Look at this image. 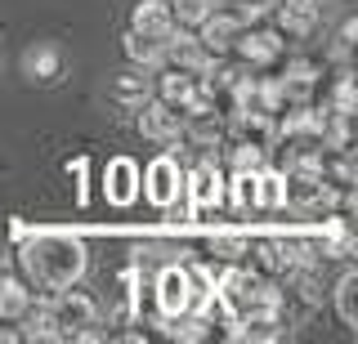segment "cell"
<instances>
[{
  "mask_svg": "<svg viewBox=\"0 0 358 344\" xmlns=\"http://www.w3.org/2000/svg\"><path fill=\"white\" fill-rule=\"evenodd\" d=\"M14 260H18V277L31 291L54 295V291H63V286L81 282V273L90 264V250H85V241L67 228H31L27 237L18 241Z\"/></svg>",
  "mask_w": 358,
  "mask_h": 344,
  "instance_id": "obj_1",
  "label": "cell"
},
{
  "mask_svg": "<svg viewBox=\"0 0 358 344\" xmlns=\"http://www.w3.org/2000/svg\"><path fill=\"white\" fill-rule=\"evenodd\" d=\"M45 304H50V317L54 327H59V340H99L103 331H99V299L81 291V286H63V291L45 295Z\"/></svg>",
  "mask_w": 358,
  "mask_h": 344,
  "instance_id": "obj_2",
  "label": "cell"
},
{
  "mask_svg": "<svg viewBox=\"0 0 358 344\" xmlns=\"http://www.w3.org/2000/svg\"><path fill=\"white\" fill-rule=\"evenodd\" d=\"M197 299V282L193 273H188L184 260H166L162 269L152 273V304H157V322L162 317H175L184 313V308H193Z\"/></svg>",
  "mask_w": 358,
  "mask_h": 344,
  "instance_id": "obj_3",
  "label": "cell"
},
{
  "mask_svg": "<svg viewBox=\"0 0 358 344\" xmlns=\"http://www.w3.org/2000/svg\"><path fill=\"white\" fill-rule=\"evenodd\" d=\"M139 197L152 210H166L175 197H184V161H179L171 148L157 152V157L139 170Z\"/></svg>",
  "mask_w": 358,
  "mask_h": 344,
  "instance_id": "obj_4",
  "label": "cell"
},
{
  "mask_svg": "<svg viewBox=\"0 0 358 344\" xmlns=\"http://www.w3.org/2000/svg\"><path fill=\"white\" fill-rule=\"evenodd\" d=\"M224 179H229V170L215 157H201L197 165H184V197H188L197 219L224 210Z\"/></svg>",
  "mask_w": 358,
  "mask_h": 344,
  "instance_id": "obj_5",
  "label": "cell"
},
{
  "mask_svg": "<svg viewBox=\"0 0 358 344\" xmlns=\"http://www.w3.org/2000/svg\"><path fill=\"white\" fill-rule=\"evenodd\" d=\"M246 23H251V14H246L242 5H220V0H215V9H210L193 31H197L201 50H206L210 59H224V54H233V40L242 36Z\"/></svg>",
  "mask_w": 358,
  "mask_h": 344,
  "instance_id": "obj_6",
  "label": "cell"
},
{
  "mask_svg": "<svg viewBox=\"0 0 358 344\" xmlns=\"http://www.w3.org/2000/svg\"><path fill=\"white\" fill-rule=\"evenodd\" d=\"M287 54V40L278 36V27H242V36L233 40V59L246 63L251 72H273Z\"/></svg>",
  "mask_w": 358,
  "mask_h": 344,
  "instance_id": "obj_7",
  "label": "cell"
},
{
  "mask_svg": "<svg viewBox=\"0 0 358 344\" xmlns=\"http://www.w3.org/2000/svg\"><path fill=\"white\" fill-rule=\"evenodd\" d=\"M134 126H139V135L148 143H157V148H179V135H184V117H179L171 103H162V98H143V103L134 107Z\"/></svg>",
  "mask_w": 358,
  "mask_h": 344,
  "instance_id": "obj_8",
  "label": "cell"
},
{
  "mask_svg": "<svg viewBox=\"0 0 358 344\" xmlns=\"http://www.w3.org/2000/svg\"><path fill=\"white\" fill-rule=\"evenodd\" d=\"M268 14H278V36L282 40H309L322 23V0H278Z\"/></svg>",
  "mask_w": 358,
  "mask_h": 344,
  "instance_id": "obj_9",
  "label": "cell"
},
{
  "mask_svg": "<svg viewBox=\"0 0 358 344\" xmlns=\"http://www.w3.org/2000/svg\"><path fill=\"white\" fill-rule=\"evenodd\" d=\"M103 197H108V206H134L139 202V161L134 157H112L103 165Z\"/></svg>",
  "mask_w": 358,
  "mask_h": 344,
  "instance_id": "obj_10",
  "label": "cell"
},
{
  "mask_svg": "<svg viewBox=\"0 0 358 344\" xmlns=\"http://www.w3.org/2000/svg\"><path fill=\"white\" fill-rule=\"evenodd\" d=\"M67 68L63 50L50 45V40H36L27 54H22V76H27L31 85H59V76Z\"/></svg>",
  "mask_w": 358,
  "mask_h": 344,
  "instance_id": "obj_11",
  "label": "cell"
},
{
  "mask_svg": "<svg viewBox=\"0 0 358 344\" xmlns=\"http://www.w3.org/2000/svg\"><path fill=\"white\" fill-rule=\"evenodd\" d=\"M130 31L148 40H166L175 31V14H171V0H134L130 9Z\"/></svg>",
  "mask_w": 358,
  "mask_h": 344,
  "instance_id": "obj_12",
  "label": "cell"
},
{
  "mask_svg": "<svg viewBox=\"0 0 358 344\" xmlns=\"http://www.w3.org/2000/svg\"><path fill=\"white\" fill-rule=\"evenodd\" d=\"M31 299H36V291H31L18 273L0 269V322H5V327H18V317L31 308Z\"/></svg>",
  "mask_w": 358,
  "mask_h": 344,
  "instance_id": "obj_13",
  "label": "cell"
},
{
  "mask_svg": "<svg viewBox=\"0 0 358 344\" xmlns=\"http://www.w3.org/2000/svg\"><path fill=\"white\" fill-rule=\"evenodd\" d=\"M287 197V174L278 165H260L255 170V210H282Z\"/></svg>",
  "mask_w": 358,
  "mask_h": 344,
  "instance_id": "obj_14",
  "label": "cell"
},
{
  "mask_svg": "<svg viewBox=\"0 0 358 344\" xmlns=\"http://www.w3.org/2000/svg\"><path fill=\"white\" fill-rule=\"evenodd\" d=\"M112 98H117V103H126L130 112H134L143 98H152V76H143V68L121 72L117 81H112Z\"/></svg>",
  "mask_w": 358,
  "mask_h": 344,
  "instance_id": "obj_15",
  "label": "cell"
},
{
  "mask_svg": "<svg viewBox=\"0 0 358 344\" xmlns=\"http://www.w3.org/2000/svg\"><path fill=\"white\" fill-rule=\"evenodd\" d=\"M331 299H336V313H341V322L350 331H358V273L354 269H345L341 277H336Z\"/></svg>",
  "mask_w": 358,
  "mask_h": 344,
  "instance_id": "obj_16",
  "label": "cell"
},
{
  "mask_svg": "<svg viewBox=\"0 0 358 344\" xmlns=\"http://www.w3.org/2000/svg\"><path fill=\"white\" fill-rule=\"evenodd\" d=\"M201 255L206 260H220V264H242L246 260V237L242 232H210L201 241Z\"/></svg>",
  "mask_w": 358,
  "mask_h": 344,
  "instance_id": "obj_17",
  "label": "cell"
},
{
  "mask_svg": "<svg viewBox=\"0 0 358 344\" xmlns=\"http://www.w3.org/2000/svg\"><path fill=\"white\" fill-rule=\"evenodd\" d=\"M126 59L134 63V68H143V72L162 68V40H148V36H139V31H126Z\"/></svg>",
  "mask_w": 358,
  "mask_h": 344,
  "instance_id": "obj_18",
  "label": "cell"
},
{
  "mask_svg": "<svg viewBox=\"0 0 358 344\" xmlns=\"http://www.w3.org/2000/svg\"><path fill=\"white\" fill-rule=\"evenodd\" d=\"M268 152L251 148V143H238V139H224V161H229V170H260Z\"/></svg>",
  "mask_w": 358,
  "mask_h": 344,
  "instance_id": "obj_19",
  "label": "cell"
},
{
  "mask_svg": "<svg viewBox=\"0 0 358 344\" xmlns=\"http://www.w3.org/2000/svg\"><path fill=\"white\" fill-rule=\"evenodd\" d=\"M215 9V0H171V14H175V27H188L193 31L201 18Z\"/></svg>",
  "mask_w": 358,
  "mask_h": 344,
  "instance_id": "obj_20",
  "label": "cell"
},
{
  "mask_svg": "<svg viewBox=\"0 0 358 344\" xmlns=\"http://www.w3.org/2000/svg\"><path fill=\"white\" fill-rule=\"evenodd\" d=\"M350 50H354V18H345L341 31H336V45H331L336 63H350Z\"/></svg>",
  "mask_w": 358,
  "mask_h": 344,
  "instance_id": "obj_21",
  "label": "cell"
},
{
  "mask_svg": "<svg viewBox=\"0 0 358 344\" xmlns=\"http://www.w3.org/2000/svg\"><path fill=\"white\" fill-rule=\"evenodd\" d=\"M67 174H72V179H76V193H81V202H85V179H90V161H85V157L67 161Z\"/></svg>",
  "mask_w": 358,
  "mask_h": 344,
  "instance_id": "obj_22",
  "label": "cell"
},
{
  "mask_svg": "<svg viewBox=\"0 0 358 344\" xmlns=\"http://www.w3.org/2000/svg\"><path fill=\"white\" fill-rule=\"evenodd\" d=\"M238 5H242V9H246L251 18H260V14H268V9L278 5V0H238Z\"/></svg>",
  "mask_w": 358,
  "mask_h": 344,
  "instance_id": "obj_23",
  "label": "cell"
},
{
  "mask_svg": "<svg viewBox=\"0 0 358 344\" xmlns=\"http://www.w3.org/2000/svg\"><path fill=\"white\" fill-rule=\"evenodd\" d=\"M27 232H31V228H27V224H18V219H14V228H9V237H14V246H18L22 237H27Z\"/></svg>",
  "mask_w": 358,
  "mask_h": 344,
  "instance_id": "obj_24",
  "label": "cell"
}]
</instances>
